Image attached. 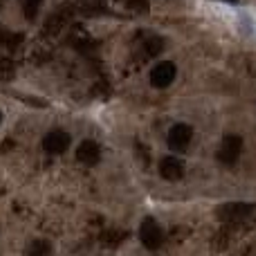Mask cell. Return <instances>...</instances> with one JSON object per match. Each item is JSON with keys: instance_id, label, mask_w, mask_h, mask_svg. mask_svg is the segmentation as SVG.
Wrapping results in <instances>:
<instances>
[{"instance_id": "6da1fadb", "label": "cell", "mask_w": 256, "mask_h": 256, "mask_svg": "<svg viewBox=\"0 0 256 256\" xmlns=\"http://www.w3.org/2000/svg\"><path fill=\"white\" fill-rule=\"evenodd\" d=\"M256 212V204H250V202H227L222 207H218L216 216L220 222H238V220H245L248 216H252Z\"/></svg>"}, {"instance_id": "2e32d148", "label": "cell", "mask_w": 256, "mask_h": 256, "mask_svg": "<svg viewBox=\"0 0 256 256\" xmlns=\"http://www.w3.org/2000/svg\"><path fill=\"white\" fill-rule=\"evenodd\" d=\"M0 120H2V112H0Z\"/></svg>"}, {"instance_id": "4fadbf2b", "label": "cell", "mask_w": 256, "mask_h": 256, "mask_svg": "<svg viewBox=\"0 0 256 256\" xmlns=\"http://www.w3.org/2000/svg\"><path fill=\"white\" fill-rule=\"evenodd\" d=\"M144 48H146V56H155V54L162 52V38L153 36V38H148L144 43Z\"/></svg>"}, {"instance_id": "8992f818", "label": "cell", "mask_w": 256, "mask_h": 256, "mask_svg": "<svg viewBox=\"0 0 256 256\" xmlns=\"http://www.w3.org/2000/svg\"><path fill=\"white\" fill-rule=\"evenodd\" d=\"M70 146V135L66 130H50L43 140V148L50 155H61Z\"/></svg>"}, {"instance_id": "ba28073f", "label": "cell", "mask_w": 256, "mask_h": 256, "mask_svg": "<svg viewBox=\"0 0 256 256\" xmlns=\"http://www.w3.org/2000/svg\"><path fill=\"white\" fill-rule=\"evenodd\" d=\"M160 176L168 182L182 180V176H184V164H182L178 158L168 155V158H164L162 162H160Z\"/></svg>"}, {"instance_id": "5bb4252c", "label": "cell", "mask_w": 256, "mask_h": 256, "mask_svg": "<svg viewBox=\"0 0 256 256\" xmlns=\"http://www.w3.org/2000/svg\"><path fill=\"white\" fill-rule=\"evenodd\" d=\"M128 9H132L137 14H146L148 12V2L146 0H128Z\"/></svg>"}, {"instance_id": "52a82bcc", "label": "cell", "mask_w": 256, "mask_h": 256, "mask_svg": "<svg viewBox=\"0 0 256 256\" xmlns=\"http://www.w3.org/2000/svg\"><path fill=\"white\" fill-rule=\"evenodd\" d=\"M76 160H79L81 164H86V166H94V164L102 160V148H99V144L92 140L81 142L79 148H76Z\"/></svg>"}, {"instance_id": "277c9868", "label": "cell", "mask_w": 256, "mask_h": 256, "mask_svg": "<svg viewBox=\"0 0 256 256\" xmlns=\"http://www.w3.org/2000/svg\"><path fill=\"white\" fill-rule=\"evenodd\" d=\"M191 140H194V128L186 126V124H176L171 130H168L166 144H168V148H171V150L182 153V150L189 148Z\"/></svg>"}, {"instance_id": "3957f363", "label": "cell", "mask_w": 256, "mask_h": 256, "mask_svg": "<svg viewBox=\"0 0 256 256\" xmlns=\"http://www.w3.org/2000/svg\"><path fill=\"white\" fill-rule=\"evenodd\" d=\"M240 153H243V137L238 135H227L222 140L220 148H218V160H220L225 166H234L238 162Z\"/></svg>"}, {"instance_id": "5b68a950", "label": "cell", "mask_w": 256, "mask_h": 256, "mask_svg": "<svg viewBox=\"0 0 256 256\" xmlns=\"http://www.w3.org/2000/svg\"><path fill=\"white\" fill-rule=\"evenodd\" d=\"M176 74H178V68L176 63L171 61H164V63H158V66L153 68V72H150V84L155 86V88H168V86L176 81Z\"/></svg>"}, {"instance_id": "30bf717a", "label": "cell", "mask_w": 256, "mask_h": 256, "mask_svg": "<svg viewBox=\"0 0 256 256\" xmlns=\"http://www.w3.org/2000/svg\"><path fill=\"white\" fill-rule=\"evenodd\" d=\"M25 256H52V245L48 240H34V243L27 248Z\"/></svg>"}, {"instance_id": "9a60e30c", "label": "cell", "mask_w": 256, "mask_h": 256, "mask_svg": "<svg viewBox=\"0 0 256 256\" xmlns=\"http://www.w3.org/2000/svg\"><path fill=\"white\" fill-rule=\"evenodd\" d=\"M225 2H236V0H225Z\"/></svg>"}, {"instance_id": "7c38bea8", "label": "cell", "mask_w": 256, "mask_h": 256, "mask_svg": "<svg viewBox=\"0 0 256 256\" xmlns=\"http://www.w3.org/2000/svg\"><path fill=\"white\" fill-rule=\"evenodd\" d=\"M20 2H22L25 16L30 18V20H34V18L38 16V9H40V4H43V0H20Z\"/></svg>"}, {"instance_id": "8fae6325", "label": "cell", "mask_w": 256, "mask_h": 256, "mask_svg": "<svg viewBox=\"0 0 256 256\" xmlns=\"http://www.w3.org/2000/svg\"><path fill=\"white\" fill-rule=\"evenodd\" d=\"M14 76H16V66H14V61L0 56V81H12Z\"/></svg>"}, {"instance_id": "7a4b0ae2", "label": "cell", "mask_w": 256, "mask_h": 256, "mask_svg": "<svg viewBox=\"0 0 256 256\" xmlns=\"http://www.w3.org/2000/svg\"><path fill=\"white\" fill-rule=\"evenodd\" d=\"M140 240L146 250H160L162 248L164 232H162V227H160V222L153 220V218H146L140 227Z\"/></svg>"}, {"instance_id": "9c48e42d", "label": "cell", "mask_w": 256, "mask_h": 256, "mask_svg": "<svg viewBox=\"0 0 256 256\" xmlns=\"http://www.w3.org/2000/svg\"><path fill=\"white\" fill-rule=\"evenodd\" d=\"M74 7L81 14H99L106 7V0H74Z\"/></svg>"}]
</instances>
